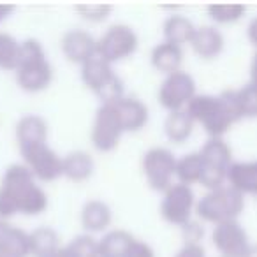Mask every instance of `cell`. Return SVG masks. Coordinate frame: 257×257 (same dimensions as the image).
<instances>
[{
    "label": "cell",
    "instance_id": "cell-1",
    "mask_svg": "<svg viewBox=\"0 0 257 257\" xmlns=\"http://www.w3.org/2000/svg\"><path fill=\"white\" fill-rule=\"evenodd\" d=\"M48 208V196L23 164H11L0 180V220L22 213L41 215Z\"/></svg>",
    "mask_w": 257,
    "mask_h": 257
},
{
    "label": "cell",
    "instance_id": "cell-2",
    "mask_svg": "<svg viewBox=\"0 0 257 257\" xmlns=\"http://www.w3.org/2000/svg\"><path fill=\"white\" fill-rule=\"evenodd\" d=\"M185 111L192 118L194 123H201V127L211 138H222L229 128L239 121L238 109H236L232 90H225L220 95H194L192 100L185 106Z\"/></svg>",
    "mask_w": 257,
    "mask_h": 257
},
{
    "label": "cell",
    "instance_id": "cell-3",
    "mask_svg": "<svg viewBox=\"0 0 257 257\" xmlns=\"http://www.w3.org/2000/svg\"><path fill=\"white\" fill-rule=\"evenodd\" d=\"M15 71L16 81L25 92H43L53 79V69L43 44L37 39H25L20 43V60Z\"/></svg>",
    "mask_w": 257,
    "mask_h": 257
},
{
    "label": "cell",
    "instance_id": "cell-4",
    "mask_svg": "<svg viewBox=\"0 0 257 257\" xmlns=\"http://www.w3.org/2000/svg\"><path fill=\"white\" fill-rule=\"evenodd\" d=\"M81 79L102 104L116 102L125 97V86L121 78L113 71V65L107 64L102 57L93 53L81 64Z\"/></svg>",
    "mask_w": 257,
    "mask_h": 257
},
{
    "label": "cell",
    "instance_id": "cell-5",
    "mask_svg": "<svg viewBox=\"0 0 257 257\" xmlns=\"http://www.w3.org/2000/svg\"><path fill=\"white\" fill-rule=\"evenodd\" d=\"M243 210H245V196L227 185L208 190L196 204V211L201 220L211 222L215 225L220 222L238 220Z\"/></svg>",
    "mask_w": 257,
    "mask_h": 257
},
{
    "label": "cell",
    "instance_id": "cell-6",
    "mask_svg": "<svg viewBox=\"0 0 257 257\" xmlns=\"http://www.w3.org/2000/svg\"><path fill=\"white\" fill-rule=\"evenodd\" d=\"M203 164L199 183L208 190L225 185V171L232 162V150L224 138H210L197 152Z\"/></svg>",
    "mask_w": 257,
    "mask_h": 257
},
{
    "label": "cell",
    "instance_id": "cell-7",
    "mask_svg": "<svg viewBox=\"0 0 257 257\" xmlns=\"http://www.w3.org/2000/svg\"><path fill=\"white\" fill-rule=\"evenodd\" d=\"M138 50V34L133 27L118 23L106 30L102 37L97 41L95 53L102 57L107 64L113 65L114 62H120L128 58Z\"/></svg>",
    "mask_w": 257,
    "mask_h": 257
},
{
    "label": "cell",
    "instance_id": "cell-8",
    "mask_svg": "<svg viewBox=\"0 0 257 257\" xmlns=\"http://www.w3.org/2000/svg\"><path fill=\"white\" fill-rule=\"evenodd\" d=\"M176 157L171 150L164 147H155L145 152L141 159V169L152 190L164 192L175 176Z\"/></svg>",
    "mask_w": 257,
    "mask_h": 257
},
{
    "label": "cell",
    "instance_id": "cell-9",
    "mask_svg": "<svg viewBox=\"0 0 257 257\" xmlns=\"http://www.w3.org/2000/svg\"><path fill=\"white\" fill-rule=\"evenodd\" d=\"M25 168L32 176L41 182H53L62 176V157L50 148L48 143L32 145V147L20 148Z\"/></svg>",
    "mask_w": 257,
    "mask_h": 257
},
{
    "label": "cell",
    "instance_id": "cell-10",
    "mask_svg": "<svg viewBox=\"0 0 257 257\" xmlns=\"http://www.w3.org/2000/svg\"><path fill=\"white\" fill-rule=\"evenodd\" d=\"M123 134L120 116L113 102L100 104L92 127V143L99 152H111L118 147Z\"/></svg>",
    "mask_w": 257,
    "mask_h": 257
},
{
    "label": "cell",
    "instance_id": "cell-11",
    "mask_svg": "<svg viewBox=\"0 0 257 257\" xmlns=\"http://www.w3.org/2000/svg\"><path fill=\"white\" fill-rule=\"evenodd\" d=\"M196 95V81L185 71L168 74L159 88V104L169 113L185 109L187 104Z\"/></svg>",
    "mask_w": 257,
    "mask_h": 257
},
{
    "label": "cell",
    "instance_id": "cell-12",
    "mask_svg": "<svg viewBox=\"0 0 257 257\" xmlns=\"http://www.w3.org/2000/svg\"><path fill=\"white\" fill-rule=\"evenodd\" d=\"M196 206V197L189 185L171 183L164 190V199L161 203V215L166 222L173 225H185Z\"/></svg>",
    "mask_w": 257,
    "mask_h": 257
},
{
    "label": "cell",
    "instance_id": "cell-13",
    "mask_svg": "<svg viewBox=\"0 0 257 257\" xmlns=\"http://www.w3.org/2000/svg\"><path fill=\"white\" fill-rule=\"evenodd\" d=\"M211 241L222 257H245L253 248L250 245L248 232L238 220L220 222L215 225Z\"/></svg>",
    "mask_w": 257,
    "mask_h": 257
},
{
    "label": "cell",
    "instance_id": "cell-14",
    "mask_svg": "<svg viewBox=\"0 0 257 257\" xmlns=\"http://www.w3.org/2000/svg\"><path fill=\"white\" fill-rule=\"evenodd\" d=\"M97 41L83 29H72L62 37V51L65 58L74 64H83L95 53Z\"/></svg>",
    "mask_w": 257,
    "mask_h": 257
},
{
    "label": "cell",
    "instance_id": "cell-15",
    "mask_svg": "<svg viewBox=\"0 0 257 257\" xmlns=\"http://www.w3.org/2000/svg\"><path fill=\"white\" fill-rule=\"evenodd\" d=\"M113 104L118 111L123 133H138L148 123V107L136 97H121Z\"/></svg>",
    "mask_w": 257,
    "mask_h": 257
},
{
    "label": "cell",
    "instance_id": "cell-16",
    "mask_svg": "<svg viewBox=\"0 0 257 257\" xmlns=\"http://www.w3.org/2000/svg\"><path fill=\"white\" fill-rule=\"evenodd\" d=\"M227 187L241 196L257 192V162H231L225 171Z\"/></svg>",
    "mask_w": 257,
    "mask_h": 257
},
{
    "label": "cell",
    "instance_id": "cell-17",
    "mask_svg": "<svg viewBox=\"0 0 257 257\" xmlns=\"http://www.w3.org/2000/svg\"><path fill=\"white\" fill-rule=\"evenodd\" d=\"M29 255V234L23 229L0 220V257Z\"/></svg>",
    "mask_w": 257,
    "mask_h": 257
},
{
    "label": "cell",
    "instance_id": "cell-18",
    "mask_svg": "<svg viewBox=\"0 0 257 257\" xmlns=\"http://www.w3.org/2000/svg\"><path fill=\"white\" fill-rule=\"evenodd\" d=\"M224 36L222 32L213 25H204V27H196L194 36L190 39L194 51L199 55L201 58H215L222 53L224 50Z\"/></svg>",
    "mask_w": 257,
    "mask_h": 257
},
{
    "label": "cell",
    "instance_id": "cell-19",
    "mask_svg": "<svg viewBox=\"0 0 257 257\" xmlns=\"http://www.w3.org/2000/svg\"><path fill=\"white\" fill-rule=\"evenodd\" d=\"M16 141L20 148L48 143V123L39 114H27L16 123Z\"/></svg>",
    "mask_w": 257,
    "mask_h": 257
},
{
    "label": "cell",
    "instance_id": "cell-20",
    "mask_svg": "<svg viewBox=\"0 0 257 257\" xmlns=\"http://www.w3.org/2000/svg\"><path fill=\"white\" fill-rule=\"evenodd\" d=\"M93 169H95V162L88 152L76 150L62 159V176H67L74 182L88 180L93 175Z\"/></svg>",
    "mask_w": 257,
    "mask_h": 257
},
{
    "label": "cell",
    "instance_id": "cell-21",
    "mask_svg": "<svg viewBox=\"0 0 257 257\" xmlns=\"http://www.w3.org/2000/svg\"><path fill=\"white\" fill-rule=\"evenodd\" d=\"M113 211L104 201L93 199L83 206L81 211V224L90 232H102L111 225Z\"/></svg>",
    "mask_w": 257,
    "mask_h": 257
},
{
    "label": "cell",
    "instance_id": "cell-22",
    "mask_svg": "<svg viewBox=\"0 0 257 257\" xmlns=\"http://www.w3.org/2000/svg\"><path fill=\"white\" fill-rule=\"evenodd\" d=\"M150 62L159 72H164L166 76L180 71V65L183 62V51L180 46L171 43H161L152 50Z\"/></svg>",
    "mask_w": 257,
    "mask_h": 257
},
{
    "label": "cell",
    "instance_id": "cell-23",
    "mask_svg": "<svg viewBox=\"0 0 257 257\" xmlns=\"http://www.w3.org/2000/svg\"><path fill=\"white\" fill-rule=\"evenodd\" d=\"M134 241V236L123 229L111 231L97 241V257H125Z\"/></svg>",
    "mask_w": 257,
    "mask_h": 257
},
{
    "label": "cell",
    "instance_id": "cell-24",
    "mask_svg": "<svg viewBox=\"0 0 257 257\" xmlns=\"http://www.w3.org/2000/svg\"><path fill=\"white\" fill-rule=\"evenodd\" d=\"M194 23L190 22L187 16L182 15H171L164 20V25H162V34H164L166 43L176 44V46L182 48V44L190 43L194 36Z\"/></svg>",
    "mask_w": 257,
    "mask_h": 257
},
{
    "label": "cell",
    "instance_id": "cell-25",
    "mask_svg": "<svg viewBox=\"0 0 257 257\" xmlns=\"http://www.w3.org/2000/svg\"><path fill=\"white\" fill-rule=\"evenodd\" d=\"M60 248V236L53 227H37L29 232V255L44 257Z\"/></svg>",
    "mask_w": 257,
    "mask_h": 257
},
{
    "label": "cell",
    "instance_id": "cell-26",
    "mask_svg": "<svg viewBox=\"0 0 257 257\" xmlns=\"http://www.w3.org/2000/svg\"><path fill=\"white\" fill-rule=\"evenodd\" d=\"M194 131V121L185 109L173 111L164 121V133L173 143H183L190 138Z\"/></svg>",
    "mask_w": 257,
    "mask_h": 257
},
{
    "label": "cell",
    "instance_id": "cell-27",
    "mask_svg": "<svg viewBox=\"0 0 257 257\" xmlns=\"http://www.w3.org/2000/svg\"><path fill=\"white\" fill-rule=\"evenodd\" d=\"M201 173H203V164H201V157L197 152H190L182 159H176L175 176L180 180V183L189 187L192 183H199Z\"/></svg>",
    "mask_w": 257,
    "mask_h": 257
},
{
    "label": "cell",
    "instance_id": "cell-28",
    "mask_svg": "<svg viewBox=\"0 0 257 257\" xmlns=\"http://www.w3.org/2000/svg\"><path fill=\"white\" fill-rule=\"evenodd\" d=\"M20 60V43L15 36L0 32V69L15 71Z\"/></svg>",
    "mask_w": 257,
    "mask_h": 257
},
{
    "label": "cell",
    "instance_id": "cell-29",
    "mask_svg": "<svg viewBox=\"0 0 257 257\" xmlns=\"http://www.w3.org/2000/svg\"><path fill=\"white\" fill-rule=\"evenodd\" d=\"M234 100L236 107L239 111V116L243 118H253L257 113V92L255 86L248 83L246 86L239 90H234Z\"/></svg>",
    "mask_w": 257,
    "mask_h": 257
},
{
    "label": "cell",
    "instance_id": "cell-30",
    "mask_svg": "<svg viewBox=\"0 0 257 257\" xmlns=\"http://www.w3.org/2000/svg\"><path fill=\"white\" fill-rule=\"evenodd\" d=\"M246 8L243 4H210L208 15L217 23H234L243 18Z\"/></svg>",
    "mask_w": 257,
    "mask_h": 257
},
{
    "label": "cell",
    "instance_id": "cell-31",
    "mask_svg": "<svg viewBox=\"0 0 257 257\" xmlns=\"http://www.w3.org/2000/svg\"><path fill=\"white\" fill-rule=\"evenodd\" d=\"M65 248L71 257H97V239L88 234L76 236Z\"/></svg>",
    "mask_w": 257,
    "mask_h": 257
},
{
    "label": "cell",
    "instance_id": "cell-32",
    "mask_svg": "<svg viewBox=\"0 0 257 257\" xmlns=\"http://www.w3.org/2000/svg\"><path fill=\"white\" fill-rule=\"evenodd\" d=\"M74 9L79 13V16L88 22L99 23L104 22L107 16L113 11V6L111 4H76Z\"/></svg>",
    "mask_w": 257,
    "mask_h": 257
},
{
    "label": "cell",
    "instance_id": "cell-33",
    "mask_svg": "<svg viewBox=\"0 0 257 257\" xmlns=\"http://www.w3.org/2000/svg\"><path fill=\"white\" fill-rule=\"evenodd\" d=\"M183 234H185V245H199V239L203 238L204 231L197 222L189 220L185 225H182Z\"/></svg>",
    "mask_w": 257,
    "mask_h": 257
},
{
    "label": "cell",
    "instance_id": "cell-34",
    "mask_svg": "<svg viewBox=\"0 0 257 257\" xmlns=\"http://www.w3.org/2000/svg\"><path fill=\"white\" fill-rule=\"evenodd\" d=\"M125 257H155V252L152 250L150 245L143 241H134L128 253Z\"/></svg>",
    "mask_w": 257,
    "mask_h": 257
},
{
    "label": "cell",
    "instance_id": "cell-35",
    "mask_svg": "<svg viewBox=\"0 0 257 257\" xmlns=\"http://www.w3.org/2000/svg\"><path fill=\"white\" fill-rule=\"evenodd\" d=\"M175 257H206V253L201 245H185Z\"/></svg>",
    "mask_w": 257,
    "mask_h": 257
},
{
    "label": "cell",
    "instance_id": "cell-36",
    "mask_svg": "<svg viewBox=\"0 0 257 257\" xmlns=\"http://www.w3.org/2000/svg\"><path fill=\"white\" fill-rule=\"evenodd\" d=\"M15 11V6L11 4H0V22H4L11 13Z\"/></svg>",
    "mask_w": 257,
    "mask_h": 257
},
{
    "label": "cell",
    "instance_id": "cell-37",
    "mask_svg": "<svg viewBox=\"0 0 257 257\" xmlns=\"http://www.w3.org/2000/svg\"><path fill=\"white\" fill-rule=\"evenodd\" d=\"M44 257H71V255H69V252H67L65 246H60V248H57L55 252L48 253V255H44Z\"/></svg>",
    "mask_w": 257,
    "mask_h": 257
},
{
    "label": "cell",
    "instance_id": "cell-38",
    "mask_svg": "<svg viewBox=\"0 0 257 257\" xmlns=\"http://www.w3.org/2000/svg\"><path fill=\"white\" fill-rule=\"evenodd\" d=\"M245 257H255V248H252V250H250V252L246 253Z\"/></svg>",
    "mask_w": 257,
    "mask_h": 257
}]
</instances>
